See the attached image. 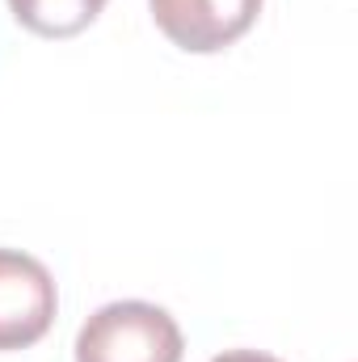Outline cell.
Listing matches in <instances>:
<instances>
[{
	"label": "cell",
	"mask_w": 358,
	"mask_h": 362,
	"mask_svg": "<svg viewBox=\"0 0 358 362\" xmlns=\"http://www.w3.org/2000/svg\"><path fill=\"white\" fill-rule=\"evenodd\" d=\"M13 17L42 38H72L81 30H89L97 13L105 8V0H8Z\"/></svg>",
	"instance_id": "obj_4"
},
{
	"label": "cell",
	"mask_w": 358,
	"mask_h": 362,
	"mask_svg": "<svg viewBox=\"0 0 358 362\" xmlns=\"http://www.w3.org/2000/svg\"><path fill=\"white\" fill-rule=\"evenodd\" d=\"M59 295L51 270L21 253V249H0V350H25L47 337L55 325Z\"/></svg>",
	"instance_id": "obj_2"
},
{
	"label": "cell",
	"mask_w": 358,
	"mask_h": 362,
	"mask_svg": "<svg viewBox=\"0 0 358 362\" xmlns=\"http://www.w3.org/2000/svg\"><path fill=\"white\" fill-rule=\"evenodd\" d=\"M161 34L194 55H211L245 38L262 13V0H148Z\"/></svg>",
	"instance_id": "obj_3"
},
{
	"label": "cell",
	"mask_w": 358,
	"mask_h": 362,
	"mask_svg": "<svg viewBox=\"0 0 358 362\" xmlns=\"http://www.w3.org/2000/svg\"><path fill=\"white\" fill-rule=\"evenodd\" d=\"M211 362H282V358L262 354V350H224V354H215Z\"/></svg>",
	"instance_id": "obj_5"
},
{
	"label": "cell",
	"mask_w": 358,
	"mask_h": 362,
	"mask_svg": "<svg viewBox=\"0 0 358 362\" xmlns=\"http://www.w3.org/2000/svg\"><path fill=\"white\" fill-rule=\"evenodd\" d=\"M185 337L178 320L144 299L97 308L76 333V362H181Z\"/></svg>",
	"instance_id": "obj_1"
}]
</instances>
